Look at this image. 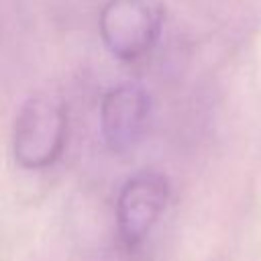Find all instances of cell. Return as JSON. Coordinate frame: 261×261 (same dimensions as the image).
Segmentation results:
<instances>
[{
    "label": "cell",
    "instance_id": "obj_1",
    "mask_svg": "<svg viewBox=\"0 0 261 261\" xmlns=\"http://www.w3.org/2000/svg\"><path fill=\"white\" fill-rule=\"evenodd\" d=\"M165 20L159 0H108L98 16V31L108 53L120 61H137L157 45Z\"/></svg>",
    "mask_w": 261,
    "mask_h": 261
},
{
    "label": "cell",
    "instance_id": "obj_4",
    "mask_svg": "<svg viewBox=\"0 0 261 261\" xmlns=\"http://www.w3.org/2000/svg\"><path fill=\"white\" fill-rule=\"evenodd\" d=\"M149 112V94L139 84L110 88L100 100V133L106 145L116 153L133 149L147 130Z\"/></svg>",
    "mask_w": 261,
    "mask_h": 261
},
{
    "label": "cell",
    "instance_id": "obj_3",
    "mask_svg": "<svg viewBox=\"0 0 261 261\" xmlns=\"http://www.w3.org/2000/svg\"><path fill=\"white\" fill-rule=\"evenodd\" d=\"M169 192L167 177L153 169H143L124 181L114 206L116 230L124 247L135 249L151 234L169 202Z\"/></svg>",
    "mask_w": 261,
    "mask_h": 261
},
{
    "label": "cell",
    "instance_id": "obj_2",
    "mask_svg": "<svg viewBox=\"0 0 261 261\" xmlns=\"http://www.w3.org/2000/svg\"><path fill=\"white\" fill-rule=\"evenodd\" d=\"M67 112L51 98L35 96L22 102L12 126V155L22 169L51 167L63 153Z\"/></svg>",
    "mask_w": 261,
    "mask_h": 261
}]
</instances>
